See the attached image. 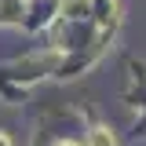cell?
I'll return each instance as SVG.
<instances>
[{
  "label": "cell",
  "instance_id": "obj_3",
  "mask_svg": "<svg viewBox=\"0 0 146 146\" xmlns=\"http://www.w3.org/2000/svg\"><path fill=\"white\" fill-rule=\"evenodd\" d=\"M55 146H80V143H55Z\"/></svg>",
  "mask_w": 146,
  "mask_h": 146
},
{
  "label": "cell",
  "instance_id": "obj_2",
  "mask_svg": "<svg viewBox=\"0 0 146 146\" xmlns=\"http://www.w3.org/2000/svg\"><path fill=\"white\" fill-rule=\"evenodd\" d=\"M0 4H4V15H0V18H7V22H11V18H18V7H15V0H0Z\"/></svg>",
  "mask_w": 146,
  "mask_h": 146
},
{
  "label": "cell",
  "instance_id": "obj_1",
  "mask_svg": "<svg viewBox=\"0 0 146 146\" xmlns=\"http://www.w3.org/2000/svg\"><path fill=\"white\" fill-rule=\"evenodd\" d=\"M91 146H117V139H113L110 128H95L91 131Z\"/></svg>",
  "mask_w": 146,
  "mask_h": 146
}]
</instances>
